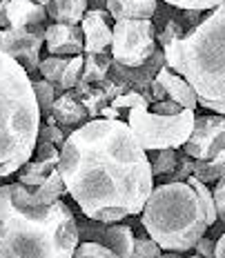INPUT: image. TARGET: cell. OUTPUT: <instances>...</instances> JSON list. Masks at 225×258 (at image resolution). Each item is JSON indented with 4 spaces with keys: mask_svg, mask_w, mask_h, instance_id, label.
<instances>
[{
    "mask_svg": "<svg viewBox=\"0 0 225 258\" xmlns=\"http://www.w3.org/2000/svg\"><path fill=\"white\" fill-rule=\"evenodd\" d=\"M67 194L96 223L138 216L154 189L147 152L125 120L94 118L74 129L58 163Z\"/></svg>",
    "mask_w": 225,
    "mask_h": 258,
    "instance_id": "1",
    "label": "cell"
},
{
    "mask_svg": "<svg viewBox=\"0 0 225 258\" xmlns=\"http://www.w3.org/2000/svg\"><path fill=\"white\" fill-rule=\"evenodd\" d=\"M83 67H85V53L69 58L65 72H63V78H61V91H69L76 87L80 83V78H83Z\"/></svg>",
    "mask_w": 225,
    "mask_h": 258,
    "instance_id": "28",
    "label": "cell"
},
{
    "mask_svg": "<svg viewBox=\"0 0 225 258\" xmlns=\"http://www.w3.org/2000/svg\"><path fill=\"white\" fill-rule=\"evenodd\" d=\"M194 251L199 254L201 258H216V240L214 238H207L203 236L199 243L194 245Z\"/></svg>",
    "mask_w": 225,
    "mask_h": 258,
    "instance_id": "38",
    "label": "cell"
},
{
    "mask_svg": "<svg viewBox=\"0 0 225 258\" xmlns=\"http://www.w3.org/2000/svg\"><path fill=\"white\" fill-rule=\"evenodd\" d=\"M160 3L179 9V12H212V9L225 5V0H160Z\"/></svg>",
    "mask_w": 225,
    "mask_h": 258,
    "instance_id": "29",
    "label": "cell"
},
{
    "mask_svg": "<svg viewBox=\"0 0 225 258\" xmlns=\"http://www.w3.org/2000/svg\"><path fill=\"white\" fill-rule=\"evenodd\" d=\"M183 258H201V256L196 254L194 249H190V251H185V254H183Z\"/></svg>",
    "mask_w": 225,
    "mask_h": 258,
    "instance_id": "43",
    "label": "cell"
},
{
    "mask_svg": "<svg viewBox=\"0 0 225 258\" xmlns=\"http://www.w3.org/2000/svg\"><path fill=\"white\" fill-rule=\"evenodd\" d=\"M134 229L125 223H105L103 245L111 249L119 258H132L134 254Z\"/></svg>",
    "mask_w": 225,
    "mask_h": 258,
    "instance_id": "17",
    "label": "cell"
},
{
    "mask_svg": "<svg viewBox=\"0 0 225 258\" xmlns=\"http://www.w3.org/2000/svg\"><path fill=\"white\" fill-rule=\"evenodd\" d=\"M192 187H194V191L199 194L201 198V205H203V214H205V223L207 227H214V225L218 223V214H216V205H214V198H212V189L205 185V182H201L199 178H194V176H190L187 178Z\"/></svg>",
    "mask_w": 225,
    "mask_h": 258,
    "instance_id": "27",
    "label": "cell"
},
{
    "mask_svg": "<svg viewBox=\"0 0 225 258\" xmlns=\"http://www.w3.org/2000/svg\"><path fill=\"white\" fill-rule=\"evenodd\" d=\"M76 214L65 201L38 205L20 182L0 185V258H74Z\"/></svg>",
    "mask_w": 225,
    "mask_h": 258,
    "instance_id": "2",
    "label": "cell"
},
{
    "mask_svg": "<svg viewBox=\"0 0 225 258\" xmlns=\"http://www.w3.org/2000/svg\"><path fill=\"white\" fill-rule=\"evenodd\" d=\"M165 64L183 76L199 100L225 103V5L163 47Z\"/></svg>",
    "mask_w": 225,
    "mask_h": 258,
    "instance_id": "3",
    "label": "cell"
},
{
    "mask_svg": "<svg viewBox=\"0 0 225 258\" xmlns=\"http://www.w3.org/2000/svg\"><path fill=\"white\" fill-rule=\"evenodd\" d=\"M192 176L205 182V185H214L216 180H221L225 176V152H221L212 160H194Z\"/></svg>",
    "mask_w": 225,
    "mask_h": 258,
    "instance_id": "23",
    "label": "cell"
},
{
    "mask_svg": "<svg viewBox=\"0 0 225 258\" xmlns=\"http://www.w3.org/2000/svg\"><path fill=\"white\" fill-rule=\"evenodd\" d=\"M111 107H114L116 111H130V109H136V107H143V109H149V103L147 98L143 94H138V91L134 89H127L125 94L116 96L114 100L109 103Z\"/></svg>",
    "mask_w": 225,
    "mask_h": 258,
    "instance_id": "30",
    "label": "cell"
},
{
    "mask_svg": "<svg viewBox=\"0 0 225 258\" xmlns=\"http://www.w3.org/2000/svg\"><path fill=\"white\" fill-rule=\"evenodd\" d=\"M74 258H119L111 249H107L105 245L100 243H92V240H83L78 243L76 251H74Z\"/></svg>",
    "mask_w": 225,
    "mask_h": 258,
    "instance_id": "32",
    "label": "cell"
},
{
    "mask_svg": "<svg viewBox=\"0 0 225 258\" xmlns=\"http://www.w3.org/2000/svg\"><path fill=\"white\" fill-rule=\"evenodd\" d=\"M165 64V56H163V49L154 51V56L149 58L147 62H143L141 67H123V64H111V72H109V78L119 80L121 85H125L127 89H134L138 94H143L149 103V89H152V83L156 80V74L158 69Z\"/></svg>",
    "mask_w": 225,
    "mask_h": 258,
    "instance_id": "10",
    "label": "cell"
},
{
    "mask_svg": "<svg viewBox=\"0 0 225 258\" xmlns=\"http://www.w3.org/2000/svg\"><path fill=\"white\" fill-rule=\"evenodd\" d=\"M212 198H214V205H216L218 220H221L225 227V176L212 185Z\"/></svg>",
    "mask_w": 225,
    "mask_h": 258,
    "instance_id": "36",
    "label": "cell"
},
{
    "mask_svg": "<svg viewBox=\"0 0 225 258\" xmlns=\"http://www.w3.org/2000/svg\"><path fill=\"white\" fill-rule=\"evenodd\" d=\"M38 129L31 78L14 58L0 53V178L14 176L34 156Z\"/></svg>",
    "mask_w": 225,
    "mask_h": 258,
    "instance_id": "4",
    "label": "cell"
},
{
    "mask_svg": "<svg viewBox=\"0 0 225 258\" xmlns=\"http://www.w3.org/2000/svg\"><path fill=\"white\" fill-rule=\"evenodd\" d=\"M160 251L163 249H160L158 243L147 232L145 234H136V238H134V254H132V258H158Z\"/></svg>",
    "mask_w": 225,
    "mask_h": 258,
    "instance_id": "31",
    "label": "cell"
},
{
    "mask_svg": "<svg viewBox=\"0 0 225 258\" xmlns=\"http://www.w3.org/2000/svg\"><path fill=\"white\" fill-rule=\"evenodd\" d=\"M216 258H225V232L216 238Z\"/></svg>",
    "mask_w": 225,
    "mask_h": 258,
    "instance_id": "41",
    "label": "cell"
},
{
    "mask_svg": "<svg viewBox=\"0 0 225 258\" xmlns=\"http://www.w3.org/2000/svg\"><path fill=\"white\" fill-rule=\"evenodd\" d=\"M31 89H34L38 111H40V120H42V118H47L51 114V107H53V100L58 98V91L51 83H47L42 78H31Z\"/></svg>",
    "mask_w": 225,
    "mask_h": 258,
    "instance_id": "26",
    "label": "cell"
},
{
    "mask_svg": "<svg viewBox=\"0 0 225 258\" xmlns=\"http://www.w3.org/2000/svg\"><path fill=\"white\" fill-rule=\"evenodd\" d=\"M36 160H53V163H61V147L51 143H36L34 147V156Z\"/></svg>",
    "mask_w": 225,
    "mask_h": 258,
    "instance_id": "35",
    "label": "cell"
},
{
    "mask_svg": "<svg viewBox=\"0 0 225 258\" xmlns=\"http://www.w3.org/2000/svg\"><path fill=\"white\" fill-rule=\"evenodd\" d=\"M7 23L12 29H25L31 25L47 23V7L34 0H7Z\"/></svg>",
    "mask_w": 225,
    "mask_h": 258,
    "instance_id": "16",
    "label": "cell"
},
{
    "mask_svg": "<svg viewBox=\"0 0 225 258\" xmlns=\"http://www.w3.org/2000/svg\"><path fill=\"white\" fill-rule=\"evenodd\" d=\"M72 91L76 94V98L80 100V103L85 105V109H87V114H89V120L100 118V111H103L105 107L111 103V100L107 98V94L98 87V85H87V83H83V80H80V83Z\"/></svg>",
    "mask_w": 225,
    "mask_h": 258,
    "instance_id": "20",
    "label": "cell"
},
{
    "mask_svg": "<svg viewBox=\"0 0 225 258\" xmlns=\"http://www.w3.org/2000/svg\"><path fill=\"white\" fill-rule=\"evenodd\" d=\"M34 3H38V5H45V7H47V5H49L51 0H34Z\"/></svg>",
    "mask_w": 225,
    "mask_h": 258,
    "instance_id": "44",
    "label": "cell"
},
{
    "mask_svg": "<svg viewBox=\"0 0 225 258\" xmlns=\"http://www.w3.org/2000/svg\"><path fill=\"white\" fill-rule=\"evenodd\" d=\"M192 169H194V158L187 156L183 149H179V163H176V169L165 178V182H185L192 176Z\"/></svg>",
    "mask_w": 225,
    "mask_h": 258,
    "instance_id": "33",
    "label": "cell"
},
{
    "mask_svg": "<svg viewBox=\"0 0 225 258\" xmlns=\"http://www.w3.org/2000/svg\"><path fill=\"white\" fill-rule=\"evenodd\" d=\"M65 141H67V134L63 132V127H58V125H45V122H40L38 138H36V143H51V145H56V147H63Z\"/></svg>",
    "mask_w": 225,
    "mask_h": 258,
    "instance_id": "34",
    "label": "cell"
},
{
    "mask_svg": "<svg viewBox=\"0 0 225 258\" xmlns=\"http://www.w3.org/2000/svg\"><path fill=\"white\" fill-rule=\"evenodd\" d=\"M105 9L114 23L119 20H152L158 0H105Z\"/></svg>",
    "mask_w": 225,
    "mask_h": 258,
    "instance_id": "15",
    "label": "cell"
},
{
    "mask_svg": "<svg viewBox=\"0 0 225 258\" xmlns=\"http://www.w3.org/2000/svg\"><path fill=\"white\" fill-rule=\"evenodd\" d=\"M45 49L49 56H78V53H85V36L80 25H47Z\"/></svg>",
    "mask_w": 225,
    "mask_h": 258,
    "instance_id": "12",
    "label": "cell"
},
{
    "mask_svg": "<svg viewBox=\"0 0 225 258\" xmlns=\"http://www.w3.org/2000/svg\"><path fill=\"white\" fill-rule=\"evenodd\" d=\"M199 109L212 111V114L225 116V103H210V100H199Z\"/></svg>",
    "mask_w": 225,
    "mask_h": 258,
    "instance_id": "39",
    "label": "cell"
},
{
    "mask_svg": "<svg viewBox=\"0 0 225 258\" xmlns=\"http://www.w3.org/2000/svg\"><path fill=\"white\" fill-rule=\"evenodd\" d=\"M69 58L72 56H45L38 64V76L42 80H47V83H51L58 94H63L61 91V78H63V72H65Z\"/></svg>",
    "mask_w": 225,
    "mask_h": 258,
    "instance_id": "25",
    "label": "cell"
},
{
    "mask_svg": "<svg viewBox=\"0 0 225 258\" xmlns=\"http://www.w3.org/2000/svg\"><path fill=\"white\" fill-rule=\"evenodd\" d=\"M111 53L103 51V53H85V67H83V83L87 85H98L109 76L111 72Z\"/></svg>",
    "mask_w": 225,
    "mask_h": 258,
    "instance_id": "21",
    "label": "cell"
},
{
    "mask_svg": "<svg viewBox=\"0 0 225 258\" xmlns=\"http://www.w3.org/2000/svg\"><path fill=\"white\" fill-rule=\"evenodd\" d=\"M181 149L194 160L216 158L221 152H225V116L196 114L194 129Z\"/></svg>",
    "mask_w": 225,
    "mask_h": 258,
    "instance_id": "9",
    "label": "cell"
},
{
    "mask_svg": "<svg viewBox=\"0 0 225 258\" xmlns=\"http://www.w3.org/2000/svg\"><path fill=\"white\" fill-rule=\"evenodd\" d=\"M31 189V187H29ZM67 194V187H65V180H63L61 171H51V176L47 178L42 185L34 187L31 189V198H34V203H38V205H53V203L63 201V196Z\"/></svg>",
    "mask_w": 225,
    "mask_h": 258,
    "instance_id": "22",
    "label": "cell"
},
{
    "mask_svg": "<svg viewBox=\"0 0 225 258\" xmlns=\"http://www.w3.org/2000/svg\"><path fill=\"white\" fill-rule=\"evenodd\" d=\"M152 111L160 116H176L183 111V107L179 103H174L172 98H165V100H158V103H152Z\"/></svg>",
    "mask_w": 225,
    "mask_h": 258,
    "instance_id": "37",
    "label": "cell"
},
{
    "mask_svg": "<svg viewBox=\"0 0 225 258\" xmlns=\"http://www.w3.org/2000/svg\"><path fill=\"white\" fill-rule=\"evenodd\" d=\"M156 25L154 20H119L111 29V60L123 67H141L154 56Z\"/></svg>",
    "mask_w": 225,
    "mask_h": 258,
    "instance_id": "7",
    "label": "cell"
},
{
    "mask_svg": "<svg viewBox=\"0 0 225 258\" xmlns=\"http://www.w3.org/2000/svg\"><path fill=\"white\" fill-rule=\"evenodd\" d=\"M89 9V0H51L47 5V16L53 23L80 25Z\"/></svg>",
    "mask_w": 225,
    "mask_h": 258,
    "instance_id": "18",
    "label": "cell"
},
{
    "mask_svg": "<svg viewBox=\"0 0 225 258\" xmlns=\"http://www.w3.org/2000/svg\"><path fill=\"white\" fill-rule=\"evenodd\" d=\"M87 120H89V114H87V109H85V105L80 103V100L76 98V94L69 89V91L58 94V98L53 100L51 114L47 118H42L40 122H45V125L63 127V132L69 136L74 129H78L80 125H85Z\"/></svg>",
    "mask_w": 225,
    "mask_h": 258,
    "instance_id": "11",
    "label": "cell"
},
{
    "mask_svg": "<svg viewBox=\"0 0 225 258\" xmlns=\"http://www.w3.org/2000/svg\"><path fill=\"white\" fill-rule=\"evenodd\" d=\"M45 29L47 25H31L25 29H0V53H7L27 72V76H38L40 49L45 45Z\"/></svg>",
    "mask_w": 225,
    "mask_h": 258,
    "instance_id": "8",
    "label": "cell"
},
{
    "mask_svg": "<svg viewBox=\"0 0 225 258\" xmlns=\"http://www.w3.org/2000/svg\"><path fill=\"white\" fill-rule=\"evenodd\" d=\"M158 258H183V254L181 251H160Z\"/></svg>",
    "mask_w": 225,
    "mask_h": 258,
    "instance_id": "42",
    "label": "cell"
},
{
    "mask_svg": "<svg viewBox=\"0 0 225 258\" xmlns=\"http://www.w3.org/2000/svg\"><path fill=\"white\" fill-rule=\"evenodd\" d=\"M107 9H87L80 20V29L85 36V53H103L109 51L111 45V27Z\"/></svg>",
    "mask_w": 225,
    "mask_h": 258,
    "instance_id": "13",
    "label": "cell"
},
{
    "mask_svg": "<svg viewBox=\"0 0 225 258\" xmlns=\"http://www.w3.org/2000/svg\"><path fill=\"white\" fill-rule=\"evenodd\" d=\"M5 5H7V0L0 3V29H7L9 27V23H7V7H5Z\"/></svg>",
    "mask_w": 225,
    "mask_h": 258,
    "instance_id": "40",
    "label": "cell"
},
{
    "mask_svg": "<svg viewBox=\"0 0 225 258\" xmlns=\"http://www.w3.org/2000/svg\"><path fill=\"white\" fill-rule=\"evenodd\" d=\"M143 229L163 251L194 249L207 234V223L199 194L190 182H160L154 185L145 207L138 214Z\"/></svg>",
    "mask_w": 225,
    "mask_h": 258,
    "instance_id": "5",
    "label": "cell"
},
{
    "mask_svg": "<svg viewBox=\"0 0 225 258\" xmlns=\"http://www.w3.org/2000/svg\"><path fill=\"white\" fill-rule=\"evenodd\" d=\"M58 169V163H53V160H36V158H29L27 163L16 171V182H20V185L25 187H38L42 185L47 178L51 176V171Z\"/></svg>",
    "mask_w": 225,
    "mask_h": 258,
    "instance_id": "19",
    "label": "cell"
},
{
    "mask_svg": "<svg viewBox=\"0 0 225 258\" xmlns=\"http://www.w3.org/2000/svg\"><path fill=\"white\" fill-rule=\"evenodd\" d=\"M154 178H167L179 163V149H152L147 152Z\"/></svg>",
    "mask_w": 225,
    "mask_h": 258,
    "instance_id": "24",
    "label": "cell"
},
{
    "mask_svg": "<svg viewBox=\"0 0 225 258\" xmlns=\"http://www.w3.org/2000/svg\"><path fill=\"white\" fill-rule=\"evenodd\" d=\"M196 111L183 109L176 116H160L149 109L136 107L127 111V125H130L136 143L145 152L152 149H181L194 129Z\"/></svg>",
    "mask_w": 225,
    "mask_h": 258,
    "instance_id": "6",
    "label": "cell"
},
{
    "mask_svg": "<svg viewBox=\"0 0 225 258\" xmlns=\"http://www.w3.org/2000/svg\"><path fill=\"white\" fill-rule=\"evenodd\" d=\"M156 80L163 85L167 98H172L174 103H179L183 109H192V111L199 109V96H196V91L192 89V85L187 83L183 76H179L174 69H170L167 64H163V67L158 69Z\"/></svg>",
    "mask_w": 225,
    "mask_h": 258,
    "instance_id": "14",
    "label": "cell"
},
{
    "mask_svg": "<svg viewBox=\"0 0 225 258\" xmlns=\"http://www.w3.org/2000/svg\"><path fill=\"white\" fill-rule=\"evenodd\" d=\"M0 3H3V0H0Z\"/></svg>",
    "mask_w": 225,
    "mask_h": 258,
    "instance_id": "45",
    "label": "cell"
}]
</instances>
